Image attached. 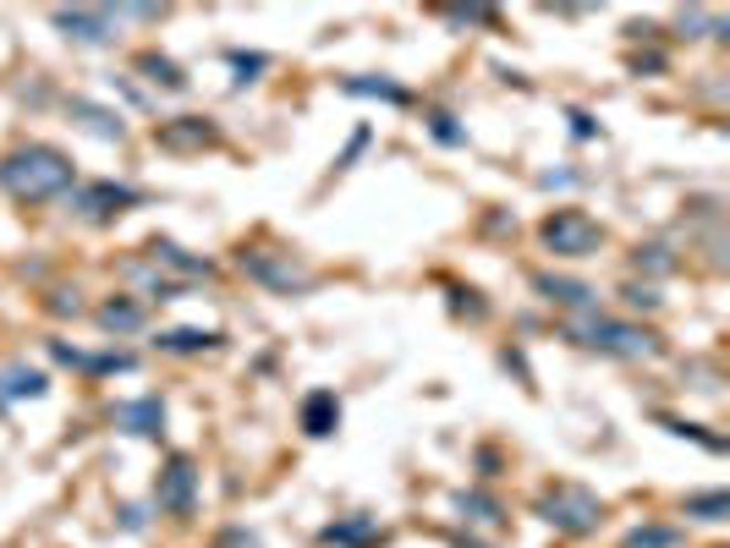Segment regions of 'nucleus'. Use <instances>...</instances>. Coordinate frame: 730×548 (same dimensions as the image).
Instances as JSON below:
<instances>
[{"label":"nucleus","mask_w":730,"mask_h":548,"mask_svg":"<svg viewBox=\"0 0 730 548\" xmlns=\"http://www.w3.org/2000/svg\"><path fill=\"white\" fill-rule=\"evenodd\" d=\"M0 187L22 203H39V198H55V192L72 187V165H66V154H55L44 143H28V148L0 159Z\"/></svg>","instance_id":"1"},{"label":"nucleus","mask_w":730,"mask_h":548,"mask_svg":"<svg viewBox=\"0 0 730 548\" xmlns=\"http://www.w3.org/2000/svg\"><path fill=\"white\" fill-rule=\"evenodd\" d=\"M159 505H165V510H187V505H192V466H187V461H170L165 488H159Z\"/></svg>","instance_id":"5"},{"label":"nucleus","mask_w":730,"mask_h":548,"mask_svg":"<svg viewBox=\"0 0 730 548\" xmlns=\"http://www.w3.org/2000/svg\"><path fill=\"white\" fill-rule=\"evenodd\" d=\"M583 335H587V346H604V351H620V357L654 351V335H648V329H632V324H609V318H587Z\"/></svg>","instance_id":"3"},{"label":"nucleus","mask_w":730,"mask_h":548,"mask_svg":"<svg viewBox=\"0 0 730 548\" xmlns=\"http://www.w3.org/2000/svg\"><path fill=\"white\" fill-rule=\"evenodd\" d=\"M330 417H335V401H330V396H313V401L302 407V428H307V433H330Z\"/></svg>","instance_id":"10"},{"label":"nucleus","mask_w":730,"mask_h":548,"mask_svg":"<svg viewBox=\"0 0 730 548\" xmlns=\"http://www.w3.org/2000/svg\"><path fill=\"white\" fill-rule=\"evenodd\" d=\"M242 264L259 274V280H270V285H281V291H302L313 274L307 270H296V264H264V259H253V253H242Z\"/></svg>","instance_id":"6"},{"label":"nucleus","mask_w":730,"mask_h":548,"mask_svg":"<svg viewBox=\"0 0 730 548\" xmlns=\"http://www.w3.org/2000/svg\"><path fill=\"white\" fill-rule=\"evenodd\" d=\"M593 516H598V505L587 499L583 488H561V494L550 499V521H561V527H572V533H587Z\"/></svg>","instance_id":"4"},{"label":"nucleus","mask_w":730,"mask_h":548,"mask_svg":"<svg viewBox=\"0 0 730 548\" xmlns=\"http://www.w3.org/2000/svg\"><path fill=\"white\" fill-rule=\"evenodd\" d=\"M215 335H198V329H176V335H165V346L170 351H198V346H209Z\"/></svg>","instance_id":"12"},{"label":"nucleus","mask_w":730,"mask_h":548,"mask_svg":"<svg viewBox=\"0 0 730 548\" xmlns=\"http://www.w3.org/2000/svg\"><path fill=\"white\" fill-rule=\"evenodd\" d=\"M100 318H105V329H133L138 324V307H105Z\"/></svg>","instance_id":"13"},{"label":"nucleus","mask_w":730,"mask_h":548,"mask_svg":"<svg viewBox=\"0 0 730 548\" xmlns=\"http://www.w3.org/2000/svg\"><path fill=\"white\" fill-rule=\"evenodd\" d=\"M544 242H550L561 259H583V253H598L604 231L587 220L583 209H561L555 220H544Z\"/></svg>","instance_id":"2"},{"label":"nucleus","mask_w":730,"mask_h":548,"mask_svg":"<svg viewBox=\"0 0 730 548\" xmlns=\"http://www.w3.org/2000/svg\"><path fill=\"white\" fill-rule=\"evenodd\" d=\"M77 203H83V209H94V214H105L111 203H133V192H122V187H88Z\"/></svg>","instance_id":"11"},{"label":"nucleus","mask_w":730,"mask_h":548,"mask_svg":"<svg viewBox=\"0 0 730 548\" xmlns=\"http://www.w3.org/2000/svg\"><path fill=\"white\" fill-rule=\"evenodd\" d=\"M61 28H77V39H105L111 17L105 11H61Z\"/></svg>","instance_id":"8"},{"label":"nucleus","mask_w":730,"mask_h":548,"mask_svg":"<svg viewBox=\"0 0 730 548\" xmlns=\"http://www.w3.org/2000/svg\"><path fill=\"white\" fill-rule=\"evenodd\" d=\"M116 422L133 428V433H159L165 411H159V401H133V407H116Z\"/></svg>","instance_id":"7"},{"label":"nucleus","mask_w":730,"mask_h":548,"mask_svg":"<svg viewBox=\"0 0 730 548\" xmlns=\"http://www.w3.org/2000/svg\"><path fill=\"white\" fill-rule=\"evenodd\" d=\"M539 291H550V302H566V307H587L593 302V291L572 285V280H539Z\"/></svg>","instance_id":"9"}]
</instances>
